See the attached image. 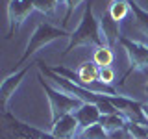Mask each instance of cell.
<instances>
[{
	"label": "cell",
	"instance_id": "1",
	"mask_svg": "<svg viewBox=\"0 0 148 139\" xmlns=\"http://www.w3.org/2000/svg\"><path fill=\"white\" fill-rule=\"evenodd\" d=\"M102 45H106V41H104V35L100 34L98 21H96L95 11H92V4L89 2L85 6V11H83L78 30L71 34V41H69L67 50L63 52V56H67L71 50L78 48V46H95V48H98Z\"/></svg>",
	"mask_w": 148,
	"mask_h": 139
},
{
	"label": "cell",
	"instance_id": "2",
	"mask_svg": "<svg viewBox=\"0 0 148 139\" xmlns=\"http://www.w3.org/2000/svg\"><path fill=\"white\" fill-rule=\"evenodd\" d=\"M52 71H54L56 74H59V76H63V78L72 80L74 83H78V85L85 87V89L95 87L96 93L113 95V96L119 95V93L113 89V85H104V83L100 82V67H98L95 61H85V63H82L80 67H78L76 72L69 71V69H65V67H54Z\"/></svg>",
	"mask_w": 148,
	"mask_h": 139
},
{
	"label": "cell",
	"instance_id": "3",
	"mask_svg": "<svg viewBox=\"0 0 148 139\" xmlns=\"http://www.w3.org/2000/svg\"><path fill=\"white\" fill-rule=\"evenodd\" d=\"M39 82H41V87L45 89L46 96H48V102H50V111H52V124H56L61 117L69 113H74L82 108L85 102H82L80 98L76 96H71L67 93H61V91H56L50 87V83H46L43 78L39 76Z\"/></svg>",
	"mask_w": 148,
	"mask_h": 139
},
{
	"label": "cell",
	"instance_id": "4",
	"mask_svg": "<svg viewBox=\"0 0 148 139\" xmlns=\"http://www.w3.org/2000/svg\"><path fill=\"white\" fill-rule=\"evenodd\" d=\"M65 35H67V32H65V30L54 28V26L46 24V22L39 24V26L35 28V32L32 34L30 41H28V45H26L24 54H22V56H21V59L17 61L15 69H17V67H21V65L24 63V61H26L28 58H30L32 54H35L39 48H43V46L50 45V43H52V41H56V39H61V37H65Z\"/></svg>",
	"mask_w": 148,
	"mask_h": 139
},
{
	"label": "cell",
	"instance_id": "5",
	"mask_svg": "<svg viewBox=\"0 0 148 139\" xmlns=\"http://www.w3.org/2000/svg\"><path fill=\"white\" fill-rule=\"evenodd\" d=\"M119 43L124 46V50H126V54L130 58V69L122 76V80L119 82L120 85H122L124 80H126L133 71H148V46L141 45V43H133V41H130L128 37H124V35H120Z\"/></svg>",
	"mask_w": 148,
	"mask_h": 139
},
{
	"label": "cell",
	"instance_id": "6",
	"mask_svg": "<svg viewBox=\"0 0 148 139\" xmlns=\"http://www.w3.org/2000/svg\"><path fill=\"white\" fill-rule=\"evenodd\" d=\"M35 9V0H11L8 6V19H9V32L8 39L21 28V24L30 17Z\"/></svg>",
	"mask_w": 148,
	"mask_h": 139
},
{
	"label": "cell",
	"instance_id": "7",
	"mask_svg": "<svg viewBox=\"0 0 148 139\" xmlns=\"http://www.w3.org/2000/svg\"><path fill=\"white\" fill-rule=\"evenodd\" d=\"M78 128H80L78 119L74 117V113H69L65 117H61L56 124H52V136L58 139H72L76 136Z\"/></svg>",
	"mask_w": 148,
	"mask_h": 139
},
{
	"label": "cell",
	"instance_id": "8",
	"mask_svg": "<svg viewBox=\"0 0 148 139\" xmlns=\"http://www.w3.org/2000/svg\"><path fill=\"white\" fill-rule=\"evenodd\" d=\"M32 65V63H30ZM30 65L24 69H21V71H17L15 74H11V76H8L6 80L2 82V87H0V100H2V109L8 108V100L9 96L15 93V89L18 87V83H21V80L28 74V71H30Z\"/></svg>",
	"mask_w": 148,
	"mask_h": 139
},
{
	"label": "cell",
	"instance_id": "9",
	"mask_svg": "<svg viewBox=\"0 0 148 139\" xmlns=\"http://www.w3.org/2000/svg\"><path fill=\"white\" fill-rule=\"evenodd\" d=\"M74 117L78 119V124H80L82 130L92 126V124H98L100 117H102V111L98 106L95 104H83L78 111H74Z\"/></svg>",
	"mask_w": 148,
	"mask_h": 139
},
{
	"label": "cell",
	"instance_id": "10",
	"mask_svg": "<svg viewBox=\"0 0 148 139\" xmlns=\"http://www.w3.org/2000/svg\"><path fill=\"white\" fill-rule=\"evenodd\" d=\"M100 26H102V35H104L106 45L113 48V46L120 41V32H119L120 24H119V22H115L113 19L108 15V11H106V13H102Z\"/></svg>",
	"mask_w": 148,
	"mask_h": 139
},
{
	"label": "cell",
	"instance_id": "11",
	"mask_svg": "<svg viewBox=\"0 0 148 139\" xmlns=\"http://www.w3.org/2000/svg\"><path fill=\"white\" fill-rule=\"evenodd\" d=\"M100 124L106 130V133H113L120 128H128L130 122L122 113H108V115H102L100 117Z\"/></svg>",
	"mask_w": 148,
	"mask_h": 139
},
{
	"label": "cell",
	"instance_id": "12",
	"mask_svg": "<svg viewBox=\"0 0 148 139\" xmlns=\"http://www.w3.org/2000/svg\"><path fill=\"white\" fill-rule=\"evenodd\" d=\"M128 11H132L128 0H111L109 6H108V15L115 22H119V24L128 17Z\"/></svg>",
	"mask_w": 148,
	"mask_h": 139
},
{
	"label": "cell",
	"instance_id": "13",
	"mask_svg": "<svg viewBox=\"0 0 148 139\" xmlns=\"http://www.w3.org/2000/svg\"><path fill=\"white\" fill-rule=\"evenodd\" d=\"M115 59V54H113V48L108 45H102L98 48H95V54H92V61L98 65L100 69L104 67H111V63H113Z\"/></svg>",
	"mask_w": 148,
	"mask_h": 139
},
{
	"label": "cell",
	"instance_id": "14",
	"mask_svg": "<svg viewBox=\"0 0 148 139\" xmlns=\"http://www.w3.org/2000/svg\"><path fill=\"white\" fill-rule=\"evenodd\" d=\"M128 2H130V9H132L133 17H135V26L145 35H148V11H145L135 0H128Z\"/></svg>",
	"mask_w": 148,
	"mask_h": 139
},
{
	"label": "cell",
	"instance_id": "15",
	"mask_svg": "<svg viewBox=\"0 0 148 139\" xmlns=\"http://www.w3.org/2000/svg\"><path fill=\"white\" fill-rule=\"evenodd\" d=\"M80 139H108V133H106V130L98 122V124H92V126L82 130Z\"/></svg>",
	"mask_w": 148,
	"mask_h": 139
},
{
	"label": "cell",
	"instance_id": "16",
	"mask_svg": "<svg viewBox=\"0 0 148 139\" xmlns=\"http://www.w3.org/2000/svg\"><path fill=\"white\" fill-rule=\"evenodd\" d=\"M58 6V0H35V9L45 15H54Z\"/></svg>",
	"mask_w": 148,
	"mask_h": 139
},
{
	"label": "cell",
	"instance_id": "17",
	"mask_svg": "<svg viewBox=\"0 0 148 139\" xmlns=\"http://www.w3.org/2000/svg\"><path fill=\"white\" fill-rule=\"evenodd\" d=\"M100 82L104 83V85H113L115 82V72L111 67H104L100 69Z\"/></svg>",
	"mask_w": 148,
	"mask_h": 139
},
{
	"label": "cell",
	"instance_id": "18",
	"mask_svg": "<svg viewBox=\"0 0 148 139\" xmlns=\"http://www.w3.org/2000/svg\"><path fill=\"white\" fill-rule=\"evenodd\" d=\"M82 2H83V0H67V4H65V6H67V13H65V19H63V22H65V24H67V22L71 21L72 11H74V9H76L78 6H80Z\"/></svg>",
	"mask_w": 148,
	"mask_h": 139
},
{
	"label": "cell",
	"instance_id": "19",
	"mask_svg": "<svg viewBox=\"0 0 148 139\" xmlns=\"http://www.w3.org/2000/svg\"><path fill=\"white\" fill-rule=\"evenodd\" d=\"M145 91H146V95H148V83H146V85H145Z\"/></svg>",
	"mask_w": 148,
	"mask_h": 139
}]
</instances>
